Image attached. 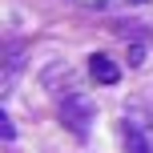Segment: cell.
<instances>
[{"instance_id":"3","label":"cell","mask_w":153,"mask_h":153,"mask_svg":"<svg viewBox=\"0 0 153 153\" xmlns=\"http://www.w3.org/2000/svg\"><path fill=\"white\" fill-rule=\"evenodd\" d=\"M125 153H153V129L125 125Z\"/></svg>"},{"instance_id":"4","label":"cell","mask_w":153,"mask_h":153,"mask_svg":"<svg viewBox=\"0 0 153 153\" xmlns=\"http://www.w3.org/2000/svg\"><path fill=\"white\" fill-rule=\"evenodd\" d=\"M16 73H20V45L8 48V65H4V81H0V97H8L16 85Z\"/></svg>"},{"instance_id":"7","label":"cell","mask_w":153,"mask_h":153,"mask_svg":"<svg viewBox=\"0 0 153 153\" xmlns=\"http://www.w3.org/2000/svg\"><path fill=\"white\" fill-rule=\"evenodd\" d=\"M129 4H141V0H129Z\"/></svg>"},{"instance_id":"6","label":"cell","mask_w":153,"mask_h":153,"mask_svg":"<svg viewBox=\"0 0 153 153\" xmlns=\"http://www.w3.org/2000/svg\"><path fill=\"white\" fill-rule=\"evenodd\" d=\"M76 4H89V8H101V4H109V0H76Z\"/></svg>"},{"instance_id":"1","label":"cell","mask_w":153,"mask_h":153,"mask_svg":"<svg viewBox=\"0 0 153 153\" xmlns=\"http://www.w3.org/2000/svg\"><path fill=\"white\" fill-rule=\"evenodd\" d=\"M93 101L85 97V93H69V97H61V125L73 133L76 141H89V125H93Z\"/></svg>"},{"instance_id":"2","label":"cell","mask_w":153,"mask_h":153,"mask_svg":"<svg viewBox=\"0 0 153 153\" xmlns=\"http://www.w3.org/2000/svg\"><path fill=\"white\" fill-rule=\"evenodd\" d=\"M89 73H93L97 85H117V81H121V65H117L113 56H105V53H93L89 56Z\"/></svg>"},{"instance_id":"5","label":"cell","mask_w":153,"mask_h":153,"mask_svg":"<svg viewBox=\"0 0 153 153\" xmlns=\"http://www.w3.org/2000/svg\"><path fill=\"white\" fill-rule=\"evenodd\" d=\"M12 137H16V125H12V117L4 113V141H12Z\"/></svg>"}]
</instances>
